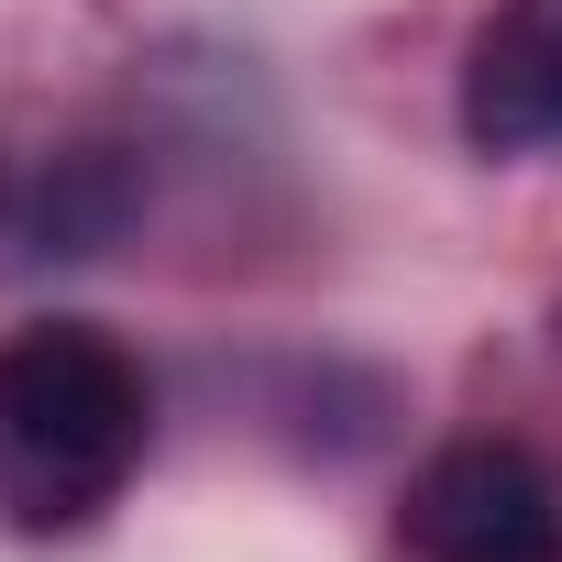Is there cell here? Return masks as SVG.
<instances>
[{"label":"cell","instance_id":"obj_1","mask_svg":"<svg viewBox=\"0 0 562 562\" xmlns=\"http://www.w3.org/2000/svg\"><path fill=\"white\" fill-rule=\"evenodd\" d=\"M144 375L122 342L45 321L0 342V507L23 529H78L100 518L133 463H144Z\"/></svg>","mask_w":562,"mask_h":562},{"label":"cell","instance_id":"obj_2","mask_svg":"<svg viewBox=\"0 0 562 562\" xmlns=\"http://www.w3.org/2000/svg\"><path fill=\"white\" fill-rule=\"evenodd\" d=\"M408 562H562V474L529 441H452L408 474Z\"/></svg>","mask_w":562,"mask_h":562},{"label":"cell","instance_id":"obj_3","mask_svg":"<svg viewBox=\"0 0 562 562\" xmlns=\"http://www.w3.org/2000/svg\"><path fill=\"white\" fill-rule=\"evenodd\" d=\"M463 133L485 155L562 144V0H496L463 56Z\"/></svg>","mask_w":562,"mask_h":562}]
</instances>
